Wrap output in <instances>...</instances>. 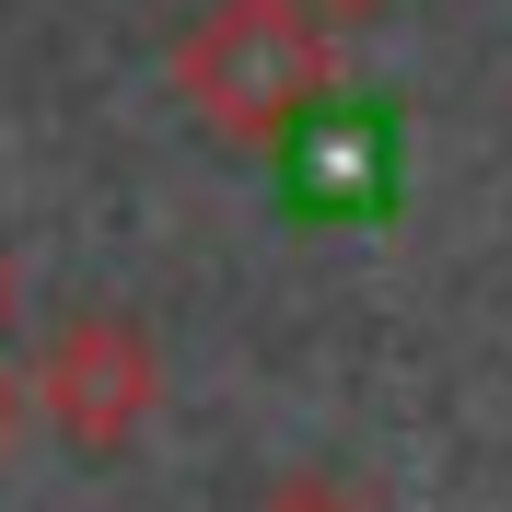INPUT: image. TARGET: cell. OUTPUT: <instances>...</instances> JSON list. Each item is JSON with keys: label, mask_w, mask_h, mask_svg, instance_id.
I'll return each instance as SVG.
<instances>
[{"label": "cell", "mask_w": 512, "mask_h": 512, "mask_svg": "<svg viewBox=\"0 0 512 512\" xmlns=\"http://www.w3.org/2000/svg\"><path fill=\"white\" fill-rule=\"evenodd\" d=\"M175 94L210 140L268 152L338 94V24L315 0H198L175 35Z\"/></svg>", "instance_id": "obj_1"}, {"label": "cell", "mask_w": 512, "mask_h": 512, "mask_svg": "<svg viewBox=\"0 0 512 512\" xmlns=\"http://www.w3.org/2000/svg\"><path fill=\"white\" fill-rule=\"evenodd\" d=\"M24 408L59 431L70 454H128L163 408V350L140 338L128 315H70L47 350H35V384Z\"/></svg>", "instance_id": "obj_2"}, {"label": "cell", "mask_w": 512, "mask_h": 512, "mask_svg": "<svg viewBox=\"0 0 512 512\" xmlns=\"http://www.w3.org/2000/svg\"><path fill=\"white\" fill-rule=\"evenodd\" d=\"M256 512H373V501H361L350 478H315V466H303V478H280V489H268Z\"/></svg>", "instance_id": "obj_3"}, {"label": "cell", "mask_w": 512, "mask_h": 512, "mask_svg": "<svg viewBox=\"0 0 512 512\" xmlns=\"http://www.w3.org/2000/svg\"><path fill=\"white\" fill-rule=\"evenodd\" d=\"M24 419H35V408H24V384H12V373H0V454H12V443H24Z\"/></svg>", "instance_id": "obj_4"}, {"label": "cell", "mask_w": 512, "mask_h": 512, "mask_svg": "<svg viewBox=\"0 0 512 512\" xmlns=\"http://www.w3.org/2000/svg\"><path fill=\"white\" fill-rule=\"evenodd\" d=\"M315 12H326V24H350V12H384V0H315Z\"/></svg>", "instance_id": "obj_5"}, {"label": "cell", "mask_w": 512, "mask_h": 512, "mask_svg": "<svg viewBox=\"0 0 512 512\" xmlns=\"http://www.w3.org/2000/svg\"><path fill=\"white\" fill-rule=\"evenodd\" d=\"M0 338H12V256H0Z\"/></svg>", "instance_id": "obj_6"}]
</instances>
